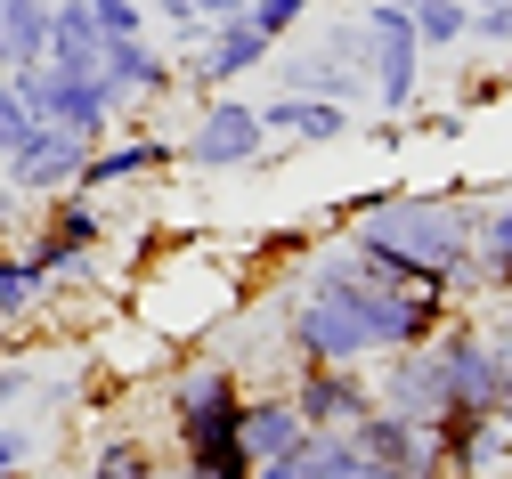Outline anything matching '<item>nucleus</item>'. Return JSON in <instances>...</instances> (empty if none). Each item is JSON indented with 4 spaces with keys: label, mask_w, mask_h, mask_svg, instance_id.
<instances>
[{
    "label": "nucleus",
    "mask_w": 512,
    "mask_h": 479,
    "mask_svg": "<svg viewBox=\"0 0 512 479\" xmlns=\"http://www.w3.org/2000/svg\"><path fill=\"white\" fill-rule=\"evenodd\" d=\"M236 439H244L252 463H285V455H301L309 423L293 415L285 390H244V406H236Z\"/></svg>",
    "instance_id": "15"
},
{
    "label": "nucleus",
    "mask_w": 512,
    "mask_h": 479,
    "mask_svg": "<svg viewBox=\"0 0 512 479\" xmlns=\"http://www.w3.org/2000/svg\"><path fill=\"white\" fill-rule=\"evenodd\" d=\"M472 285L512 293V195L480 203V220H472Z\"/></svg>",
    "instance_id": "16"
},
{
    "label": "nucleus",
    "mask_w": 512,
    "mask_h": 479,
    "mask_svg": "<svg viewBox=\"0 0 512 479\" xmlns=\"http://www.w3.org/2000/svg\"><path fill=\"white\" fill-rule=\"evenodd\" d=\"M301 17H309V0H252V9H244V25L261 33V41H293Z\"/></svg>",
    "instance_id": "23"
},
{
    "label": "nucleus",
    "mask_w": 512,
    "mask_h": 479,
    "mask_svg": "<svg viewBox=\"0 0 512 479\" xmlns=\"http://www.w3.org/2000/svg\"><path fill=\"white\" fill-rule=\"evenodd\" d=\"M98 49H106V33H98V17L82 9V0H49V41H41V57L66 65V74H98Z\"/></svg>",
    "instance_id": "17"
},
{
    "label": "nucleus",
    "mask_w": 512,
    "mask_h": 479,
    "mask_svg": "<svg viewBox=\"0 0 512 479\" xmlns=\"http://www.w3.org/2000/svg\"><path fill=\"white\" fill-rule=\"evenodd\" d=\"M261 130H269V139H293V147H342V139H358V106L269 90V106H261Z\"/></svg>",
    "instance_id": "13"
},
{
    "label": "nucleus",
    "mask_w": 512,
    "mask_h": 479,
    "mask_svg": "<svg viewBox=\"0 0 512 479\" xmlns=\"http://www.w3.org/2000/svg\"><path fill=\"white\" fill-rule=\"evenodd\" d=\"M98 244H106V195L66 187V195H49V212H41L33 244H25V260L41 268V285H74V277L98 268Z\"/></svg>",
    "instance_id": "6"
},
{
    "label": "nucleus",
    "mask_w": 512,
    "mask_h": 479,
    "mask_svg": "<svg viewBox=\"0 0 512 479\" xmlns=\"http://www.w3.org/2000/svg\"><path fill=\"white\" fill-rule=\"evenodd\" d=\"M82 139H66V130H49V122H33L25 130V147H9L0 155V195H17V203H49V195H66L74 179H82Z\"/></svg>",
    "instance_id": "7"
},
{
    "label": "nucleus",
    "mask_w": 512,
    "mask_h": 479,
    "mask_svg": "<svg viewBox=\"0 0 512 479\" xmlns=\"http://www.w3.org/2000/svg\"><path fill=\"white\" fill-rule=\"evenodd\" d=\"M391 9H415V0H391Z\"/></svg>",
    "instance_id": "30"
},
{
    "label": "nucleus",
    "mask_w": 512,
    "mask_h": 479,
    "mask_svg": "<svg viewBox=\"0 0 512 479\" xmlns=\"http://www.w3.org/2000/svg\"><path fill=\"white\" fill-rule=\"evenodd\" d=\"M423 57H447V49H472V0H415L407 9Z\"/></svg>",
    "instance_id": "19"
},
{
    "label": "nucleus",
    "mask_w": 512,
    "mask_h": 479,
    "mask_svg": "<svg viewBox=\"0 0 512 479\" xmlns=\"http://www.w3.org/2000/svg\"><path fill=\"white\" fill-rule=\"evenodd\" d=\"M472 220L480 203H456V195H358L350 212V252L366 277L382 285H439L472 301Z\"/></svg>",
    "instance_id": "2"
},
{
    "label": "nucleus",
    "mask_w": 512,
    "mask_h": 479,
    "mask_svg": "<svg viewBox=\"0 0 512 479\" xmlns=\"http://www.w3.org/2000/svg\"><path fill=\"white\" fill-rule=\"evenodd\" d=\"M269 74L293 98H334V106H366V65H358V17H334L317 41H277Z\"/></svg>",
    "instance_id": "5"
},
{
    "label": "nucleus",
    "mask_w": 512,
    "mask_h": 479,
    "mask_svg": "<svg viewBox=\"0 0 512 479\" xmlns=\"http://www.w3.org/2000/svg\"><path fill=\"white\" fill-rule=\"evenodd\" d=\"M179 163V139H163V130H131V139H98L90 155H82V195H114V187H139V179H155V171H171Z\"/></svg>",
    "instance_id": "12"
},
{
    "label": "nucleus",
    "mask_w": 512,
    "mask_h": 479,
    "mask_svg": "<svg viewBox=\"0 0 512 479\" xmlns=\"http://www.w3.org/2000/svg\"><path fill=\"white\" fill-rule=\"evenodd\" d=\"M472 41L480 49H512V0H472Z\"/></svg>",
    "instance_id": "24"
},
{
    "label": "nucleus",
    "mask_w": 512,
    "mask_h": 479,
    "mask_svg": "<svg viewBox=\"0 0 512 479\" xmlns=\"http://www.w3.org/2000/svg\"><path fill=\"white\" fill-rule=\"evenodd\" d=\"M285 398H293V415H301L309 431H350L358 415H374L366 366H293Z\"/></svg>",
    "instance_id": "10"
},
{
    "label": "nucleus",
    "mask_w": 512,
    "mask_h": 479,
    "mask_svg": "<svg viewBox=\"0 0 512 479\" xmlns=\"http://www.w3.org/2000/svg\"><path fill=\"white\" fill-rule=\"evenodd\" d=\"M374 366H382L374 406H391L399 423L439 431L447 415H456V390H447V374H439V358H431V341H423V350H391V358H374Z\"/></svg>",
    "instance_id": "8"
},
{
    "label": "nucleus",
    "mask_w": 512,
    "mask_h": 479,
    "mask_svg": "<svg viewBox=\"0 0 512 479\" xmlns=\"http://www.w3.org/2000/svg\"><path fill=\"white\" fill-rule=\"evenodd\" d=\"M261 155H269L261 106L236 98V90H204L196 122H187V139H179V163L196 179H228V171H261Z\"/></svg>",
    "instance_id": "4"
},
{
    "label": "nucleus",
    "mask_w": 512,
    "mask_h": 479,
    "mask_svg": "<svg viewBox=\"0 0 512 479\" xmlns=\"http://www.w3.org/2000/svg\"><path fill=\"white\" fill-rule=\"evenodd\" d=\"M25 398H33V366H25V358H9V366H0V423H9Z\"/></svg>",
    "instance_id": "26"
},
{
    "label": "nucleus",
    "mask_w": 512,
    "mask_h": 479,
    "mask_svg": "<svg viewBox=\"0 0 512 479\" xmlns=\"http://www.w3.org/2000/svg\"><path fill=\"white\" fill-rule=\"evenodd\" d=\"M187 9H196L204 25H228V17H244V9H252V0H187Z\"/></svg>",
    "instance_id": "29"
},
{
    "label": "nucleus",
    "mask_w": 512,
    "mask_h": 479,
    "mask_svg": "<svg viewBox=\"0 0 512 479\" xmlns=\"http://www.w3.org/2000/svg\"><path fill=\"white\" fill-rule=\"evenodd\" d=\"M25 463H33V431H25V423H0V479L25 471Z\"/></svg>",
    "instance_id": "27"
},
{
    "label": "nucleus",
    "mask_w": 512,
    "mask_h": 479,
    "mask_svg": "<svg viewBox=\"0 0 512 479\" xmlns=\"http://www.w3.org/2000/svg\"><path fill=\"white\" fill-rule=\"evenodd\" d=\"M9 90L25 98V114H33V122L66 130V139H82V147L114 139V122H122L98 74H66V65H49V57H33V65H9Z\"/></svg>",
    "instance_id": "3"
},
{
    "label": "nucleus",
    "mask_w": 512,
    "mask_h": 479,
    "mask_svg": "<svg viewBox=\"0 0 512 479\" xmlns=\"http://www.w3.org/2000/svg\"><path fill=\"white\" fill-rule=\"evenodd\" d=\"M456 317V293L439 285H382L358 268V252H317L285 309H277V333L301 366H374L391 350H423V341Z\"/></svg>",
    "instance_id": "1"
},
{
    "label": "nucleus",
    "mask_w": 512,
    "mask_h": 479,
    "mask_svg": "<svg viewBox=\"0 0 512 479\" xmlns=\"http://www.w3.org/2000/svg\"><path fill=\"white\" fill-rule=\"evenodd\" d=\"M98 82H106L114 114H139V106H155V98L179 90V57H171L155 33H139V41H106V49H98Z\"/></svg>",
    "instance_id": "9"
},
{
    "label": "nucleus",
    "mask_w": 512,
    "mask_h": 479,
    "mask_svg": "<svg viewBox=\"0 0 512 479\" xmlns=\"http://www.w3.org/2000/svg\"><path fill=\"white\" fill-rule=\"evenodd\" d=\"M41 41H49V0H0V74L33 65Z\"/></svg>",
    "instance_id": "20"
},
{
    "label": "nucleus",
    "mask_w": 512,
    "mask_h": 479,
    "mask_svg": "<svg viewBox=\"0 0 512 479\" xmlns=\"http://www.w3.org/2000/svg\"><path fill=\"white\" fill-rule=\"evenodd\" d=\"M350 439L391 471V479H447L439 463H431V431H415V423H399L391 406H374V415H358L350 423Z\"/></svg>",
    "instance_id": "14"
},
{
    "label": "nucleus",
    "mask_w": 512,
    "mask_h": 479,
    "mask_svg": "<svg viewBox=\"0 0 512 479\" xmlns=\"http://www.w3.org/2000/svg\"><path fill=\"white\" fill-rule=\"evenodd\" d=\"M25 130H33V114H25V98L9 90V74H0V155L25 147Z\"/></svg>",
    "instance_id": "25"
},
{
    "label": "nucleus",
    "mask_w": 512,
    "mask_h": 479,
    "mask_svg": "<svg viewBox=\"0 0 512 479\" xmlns=\"http://www.w3.org/2000/svg\"><path fill=\"white\" fill-rule=\"evenodd\" d=\"M9 479H25V471H9Z\"/></svg>",
    "instance_id": "31"
},
{
    "label": "nucleus",
    "mask_w": 512,
    "mask_h": 479,
    "mask_svg": "<svg viewBox=\"0 0 512 479\" xmlns=\"http://www.w3.org/2000/svg\"><path fill=\"white\" fill-rule=\"evenodd\" d=\"M293 479H391L350 431H309L301 455H293Z\"/></svg>",
    "instance_id": "18"
},
{
    "label": "nucleus",
    "mask_w": 512,
    "mask_h": 479,
    "mask_svg": "<svg viewBox=\"0 0 512 479\" xmlns=\"http://www.w3.org/2000/svg\"><path fill=\"white\" fill-rule=\"evenodd\" d=\"M407 139H415V130H407V114H382V122L366 130V147H382V155H399Z\"/></svg>",
    "instance_id": "28"
},
{
    "label": "nucleus",
    "mask_w": 512,
    "mask_h": 479,
    "mask_svg": "<svg viewBox=\"0 0 512 479\" xmlns=\"http://www.w3.org/2000/svg\"><path fill=\"white\" fill-rule=\"evenodd\" d=\"M82 479H163L155 439H139V431H114V439L90 455V471H82Z\"/></svg>",
    "instance_id": "21"
},
{
    "label": "nucleus",
    "mask_w": 512,
    "mask_h": 479,
    "mask_svg": "<svg viewBox=\"0 0 512 479\" xmlns=\"http://www.w3.org/2000/svg\"><path fill=\"white\" fill-rule=\"evenodd\" d=\"M41 293H49V285H41V268H33L25 252H9V244H0V325H17Z\"/></svg>",
    "instance_id": "22"
},
{
    "label": "nucleus",
    "mask_w": 512,
    "mask_h": 479,
    "mask_svg": "<svg viewBox=\"0 0 512 479\" xmlns=\"http://www.w3.org/2000/svg\"><path fill=\"white\" fill-rule=\"evenodd\" d=\"M269 49H277V41H261L244 17H228V25H204L196 57L179 65V82L196 90V98H204V90H236L244 74H269Z\"/></svg>",
    "instance_id": "11"
}]
</instances>
